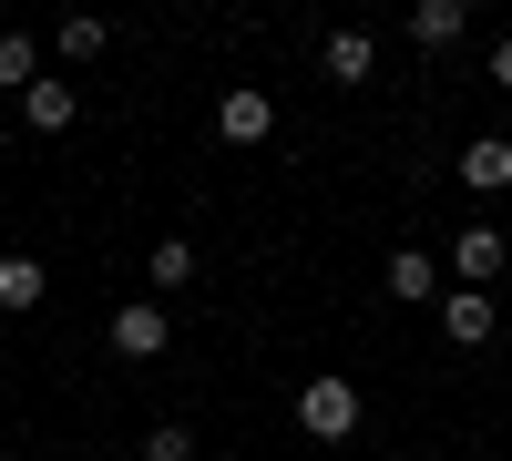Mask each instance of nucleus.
Here are the masks:
<instances>
[{
  "label": "nucleus",
  "instance_id": "f257e3e1",
  "mask_svg": "<svg viewBox=\"0 0 512 461\" xmlns=\"http://www.w3.org/2000/svg\"><path fill=\"white\" fill-rule=\"evenodd\" d=\"M287 410H297V431H308V441H349V431L369 421V400H359V380H338V369H318V380L297 390Z\"/></svg>",
  "mask_w": 512,
  "mask_h": 461
},
{
  "label": "nucleus",
  "instance_id": "f03ea898",
  "mask_svg": "<svg viewBox=\"0 0 512 461\" xmlns=\"http://www.w3.org/2000/svg\"><path fill=\"white\" fill-rule=\"evenodd\" d=\"M103 339H113V359H164L175 349V318H164V298H123Z\"/></svg>",
  "mask_w": 512,
  "mask_h": 461
},
{
  "label": "nucleus",
  "instance_id": "7ed1b4c3",
  "mask_svg": "<svg viewBox=\"0 0 512 461\" xmlns=\"http://www.w3.org/2000/svg\"><path fill=\"white\" fill-rule=\"evenodd\" d=\"M502 267H512V236H502V226H461V236H451V287H482V298H492Z\"/></svg>",
  "mask_w": 512,
  "mask_h": 461
},
{
  "label": "nucleus",
  "instance_id": "20e7f679",
  "mask_svg": "<svg viewBox=\"0 0 512 461\" xmlns=\"http://www.w3.org/2000/svg\"><path fill=\"white\" fill-rule=\"evenodd\" d=\"M379 277H390V298H400V308L451 298V287H441V246H390V267H379Z\"/></svg>",
  "mask_w": 512,
  "mask_h": 461
},
{
  "label": "nucleus",
  "instance_id": "39448f33",
  "mask_svg": "<svg viewBox=\"0 0 512 461\" xmlns=\"http://www.w3.org/2000/svg\"><path fill=\"white\" fill-rule=\"evenodd\" d=\"M216 134L226 144H267L277 134V103L256 93V82H226V93H216Z\"/></svg>",
  "mask_w": 512,
  "mask_h": 461
},
{
  "label": "nucleus",
  "instance_id": "423d86ee",
  "mask_svg": "<svg viewBox=\"0 0 512 461\" xmlns=\"http://www.w3.org/2000/svg\"><path fill=\"white\" fill-rule=\"evenodd\" d=\"M492 328H502V308L482 298V287H451V298H441V339L451 349H492Z\"/></svg>",
  "mask_w": 512,
  "mask_h": 461
},
{
  "label": "nucleus",
  "instance_id": "0eeeda50",
  "mask_svg": "<svg viewBox=\"0 0 512 461\" xmlns=\"http://www.w3.org/2000/svg\"><path fill=\"white\" fill-rule=\"evenodd\" d=\"M472 195H512V134H472L461 144V164H451Z\"/></svg>",
  "mask_w": 512,
  "mask_h": 461
},
{
  "label": "nucleus",
  "instance_id": "6e6552de",
  "mask_svg": "<svg viewBox=\"0 0 512 461\" xmlns=\"http://www.w3.org/2000/svg\"><path fill=\"white\" fill-rule=\"evenodd\" d=\"M318 72H328V82H379V41H369V31H328V41H318Z\"/></svg>",
  "mask_w": 512,
  "mask_h": 461
},
{
  "label": "nucleus",
  "instance_id": "1a4fd4ad",
  "mask_svg": "<svg viewBox=\"0 0 512 461\" xmlns=\"http://www.w3.org/2000/svg\"><path fill=\"white\" fill-rule=\"evenodd\" d=\"M21 123H31V134H72V123H82V93H72V82H31V93H21Z\"/></svg>",
  "mask_w": 512,
  "mask_h": 461
},
{
  "label": "nucleus",
  "instance_id": "9d476101",
  "mask_svg": "<svg viewBox=\"0 0 512 461\" xmlns=\"http://www.w3.org/2000/svg\"><path fill=\"white\" fill-rule=\"evenodd\" d=\"M461 31H472V0H420V11H410V41H420V52H451Z\"/></svg>",
  "mask_w": 512,
  "mask_h": 461
},
{
  "label": "nucleus",
  "instance_id": "9b49d317",
  "mask_svg": "<svg viewBox=\"0 0 512 461\" xmlns=\"http://www.w3.org/2000/svg\"><path fill=\"white\" fill-rule=\"evenodd\" d=\"M195 267H205L195 236H154V246H144V277L164 287V298H175V287H195Z\"/></svg>",
  "mask_w": 512,
  "mask_h": 461
},
{
  "label": "nucleus",
  "instance_id": "f8f14e48",
  "mask_svg": "<svg viewBox=\"0 0 512 461\" xmlns=\"http://www.w3.org/2000/svg\"><path fill=\"white\" fill-rule=\"evenodd\" d=\"M41 287H52V277H41V257H0V318H31Z\"/></svg>",
  "mask_w": 512,
  "mask_h": 461
},
{
  "label": "nucleus",
  "instance_id": "ddd939ff",
  "mask_svg": "<svg viewBox=\"0 0 512 461\" xmlns=\"http://www.w3.org/2000/svg\"><path fill=\"white\" fill-rule=\"evenodd\" d=\"M41 82V41L31 31H0V93H31Z\"/></svg>",
  "mask_w": 512,
  "mask_h": 461
},
{
  "label": "nucleus",
  "instance_id": "4468645a",
  "mask_svg": "<svg viewBox=\"0 0 512 461\" xmlns=\"http://www.w3.org/2000/svg\"><path fill=\"white\" fill-rule=\"evenodd\" d=\"M144 461H195V431H185V421H154V431H144Z\"/></svg>",
  "mask_w": 512,
  "mask_h": 461
},
{
  "label": "nucleus",
  "instance_id": "2eb2a0df",
  "mask_svg": "<svg viewBox=\"0 0 512 461\" xmlns=\"http://www.w3.org/2000/svg\"><path fill=\"white\" fill-rule=\"evenodd\" d=\"M103 41H113V31H103L93 11H82V21H62V62H93V52H103Z\"/></svg>",
  "mask_w": 512,
  "mask_h": 461
},
{
  "label": "nucleus",
  "instance_id": "dca6fc26",
  "mask_svg": "<svg viewBox=\"0 0 512 461\" xmlns=\"http://www.w3.org/2000/svg\"><path fill=\"white\" fill-rule=\"evenodd\" d=\"M492 82H502V93H512V31L492 41Z\"/></svg>",
  "mask_w": 512,
  "mask_h": 461
}]
</instances>
